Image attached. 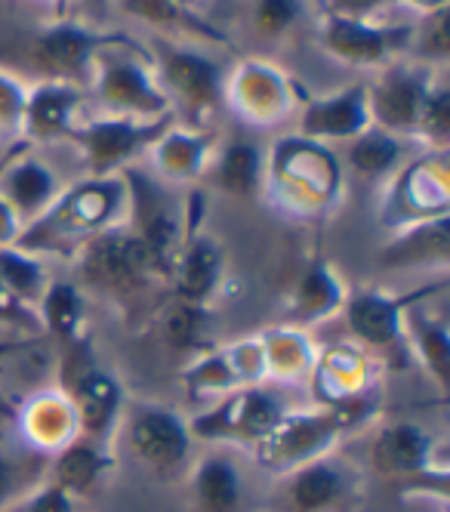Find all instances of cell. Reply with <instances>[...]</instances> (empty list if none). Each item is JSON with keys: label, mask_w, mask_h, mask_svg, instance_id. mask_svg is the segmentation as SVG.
<instances>
[{"label": "cell", "mask_w": 450, "mask_h": 512, "mask_svg": "<svg viewBox=\"0 0 450 512\" xmlns=\"http://www.w3.org/2000/svg\"><path fill=\"white\" fill-rule=\"evenodd\" d=\"M127 210V189L121 176H93L81 186L59 192V198L16 235V247L25 253H59L74 260L90 238L121 226L118 216Z\"/></svg>", "instance_id": "cell-1"}, {"label": "cell", "mask_w": 450, "mask_h": 512, "mask_svg": "<svg viewBox=\"0 0 450 512\" xmlns=\"http://www.w3.org/2000/svg\"><path fill=\"white\" fill-rule=\"evenodd\" d=\"M74 263H78L81 284L87 290L115 303L127 315H136L139 306L152 300V294L164 284L152 256L127 232V226H111L90 238L74 253Z\"/></svg>", "instance_id": "cell-2"}, {"label": "cell", "mask_w": 450, "mask_h": 512, "mask_svg": "<svg viewBox=\"0 0 450 512\" xmlns=\"http://www.w3.org/2000/svg\"><path fill=\"white\" fill-rule=\"evenodd\" d=\"M370 411L373 405L364 398L355 405L321 408L312 414H284L281 423L259 445H253L256 466L272 475H287L296 466L312 463L340 445L343 432L364 426Z\"/></svg>", "instance_id": "cell-3"}, {"label": "cell", "mask_w": 450, "mask_h": 512, "mask_svg": "<svg viewBox=\"0 0 450 512\" xmlns=\"http://www.w3.org/2000/svg\"><path fill=\"white\" fill-rule=\"evenodd\" d=\"M121 179L127 189V216H130L124 226L145 247V253L152 256L161 281L167 284L182 241L198 226L192 219H185V210L179 207V201L170 198L167 189L152 176L124 167Z\"/></svg>", "instance_id": "cell-4"}, {"label": "cell", "mask_w": 450, "mask_h": 512, "mask_svg": "<svg viewBox=\"0 0 450 512\" xmlns=\"http://www.w3.org/2000/svg\"><path fill=\"white\" fill-rule=\"evenodd\" d=\"M121 420L130 454L158 479H176L192 457L189 420L167 405H133Z\"/></svg>", "instance_id": "cell-5"}, {"label": "cell", "mask_w": 450, "mask_h": 512, "mask_svg": "<svg viewBox=\"0 0 450 512\" xmlns=\"http://www.w3.org/2000/svg\"><path fill=\"white\" fill-rule=\"evenodd\" d=\"M281 398L269 389L244 386L235 392H225L219 405L195 420H189L192 438L204 442H229V445H259L284 417Z\"/></svg>", "instance_id": "cell-6"}, {"label": "cell", "mask_w": 450, "mask_h": 512, "mask_svg": "<svg viewBox=\"0 0 450 512\" xmlns=\"http://www.w3.org/2000/svg\"><path fill=\"white\" fill-rule=\"evenodd\" d=\"M281 512H346L361 494L358 469L340 460L333 451L278 475Z\"/></svg>", "instance_id": "cell-7"}, {"label": "cell", "mask_w": 450, "mask_h": 512, "mask_svg": "<svg viewBox=\"0 0 450 512\" xmlns=\"http://www.w3.org/2000/svg\"><path fill=\"white\" fill-rule=\"evenodd\" d=\"M370 463L380 475L398 482H429L432 475H447L444 463L435 457L432 435L414 420L383 423L373 435Z\"/></svg>", "instance_id": "cell-8"}, {"label": "cell", "mask_w": 450, "mask_h": 512, "mask_svg": "<svg viewBox=\"0 0 450 512\" xmlns=\"http://www.w3.org/2000/svg\"><path fill=\"white\" fill-rule=\"evenodd\" d=\"M167 118L158 121H130V118H102L81 130H71L74 139H81L84 158L90 164L93 176H111V170H124L130 158H136L142 149L155 145L161 133L167 130Z\"/></svg>", "instance_id": "cell-9"}, {"label": "cell", "mask_w": 450, "mask_h": 512, "mask_svg": "<svg viewBox=\"0 0 450 512\" xmlns=\"http://www.w3.org/2000/svg\"><path fill=\"white\" fill-rule=\"evenodd\" d=\"M438 287H444V281H438L435 287H420L417 294H404V297H386L383 290H355V294H346V303L340 312L346 318L349 334L358 343L380 349V352H392L404 346V337H401L404 309L423 297H432Z\"/></svg>", "instance_id": "cell-10"}, {"label": "cell", "mask_w": 450, "mask_h": 512, "mask_svg": "<svg viewBox=\"0 0 450 512\" xmlns=\"http://www.w3.org/2000/svg\"><path fill=\"white\" fill-rule=\"evenodd\" d=\"M432 78L423 68H407L395 65L377 81L367 93V108H370V121H377L380 130L386 133H410L417 136L423 105L432 93Z\"/></svg>", "instance_id": "cell-11"}, {"label": "cell", "mask_w": 450, "mask_h": 512, "mask_svg": "<svg viewBox=\"0 0 450 512\" xmlns=\"http://www.w3.org/2000/svg\"><path fill=\"white\" fill-rule=\"evenodd\" d=\"M99 96L108 105L111 118H161L170 105V96L136 59H108L99 71Z\"/></svg>", "instance_id": "cell-12"}, {"label": "cell", "mask_w": 450, "mask_h": 512, "mask_svg": "<svg viewBox=\"0 0 450 512\" xmlns=\"http://www.w3.org/2000/svg\"><path fill=\"white\" fill-rule=\"evenodd\" d=\"M225 275V253L216 244L213 235H201L198 229L189 232V238L182 241L179 256L170 272V290L176 300L185 303H198V306H210L213 294L222 284Z\"/></svg>", "instance_id": "cell-13"}, {"label": "cell", "mask_w": 450, "mask_h": 512, "mask_svg": "<svg viewBox=\"0 0 450 512\" xmlns=\"http://www.w3.org/2000/svg\"><path fill=\"white\" fill-rule=\"evenodd\" d=\"M410 38V28H377L364 19H346V16H324L321 41L324 50H330L336 59L352 65H380L386 62L404 41Z\"/></svg>", "instance_id": "cell-14"}, {"label": "cell", "mask_w": 450, "mask_h": 512, "mask_svg": "<svg viewBox=\"0 0 450 512\" xmlns=\"http://www.w3.org/2000/svg\"><path fill=\"white\" fill-rule=\"evenodd\" d=\"M426 300L429 297L410 303L404 309L401 337H404L407 352L429 371L438 392L447 395V386H450V324L441 312H432V306Z\"/></svg>", "instance_id": "cell-15"}, {"label": "cell", "mask_w": 450, "mask_h": 512, "mask_svg": "<svg viewBox=\"0 0 450 512\" xmlns=\"http://www.w3.org/2000/svg\"><path fill=\"white\" fill-rule=\"evenodd\" d=\"M161 90L176 93L189 112H210L222 93V75L216 62L192 50L167 47L161 53Z\"/></svg>", "instance_id": "cell-16"}, {"label": "cell", "mask_w": 450, "mask_h": 512, "mask_svg": "<svg viewBox=\"0 0 450 512\" xmlns=\"http://www.w3.org/2000/svg\"><path fill=\"white\" fill-rule=\"evenodd\" d=\"M315 374V395L324 408H340L364 401L370 392V361L355 346H333L318 364Z\"/></svg>", "instance_id": "cell-17"}, {"label": "cell", "mask_w": 450, "mask_h": 512, "mask_svg": "<svg viewBox=\"0 0 450 512\" xmlns=\"http://www.w3.org/2000/svg\"><path fill=\"white\" fill-rule=\"evenodd\" d=\"M111 469H115V457L108 454V445L78 435L74 442L59 448L56 460L47 466V479L74 500H84L105 482Z\"/></svg>", "instance_id": "cell-18"}, {"label": "cell", "mask_w": 450, "mask_h": 512, "mask_svg": "<svg viewBox=\"0 0 450 512\" xmlns=\"http://www.w3.org/2000/svg\"><path fill=\"white\" fill-rule=\"evenodd\" d=\"M370 124L367 87H349L336 96L309 102L303 115V133L309 139H355Z\"/></svg>", "instance_id": "cell-19"}, {"label": "cell", "mask_w": 450, "mask_h": 512, "mask_svg": "<svg viewBox=\"0 0 450 512\" xmlns=\"http://www.w3.org/2000/svg\"><path fill=\"white\" fill-rule=\"evenodd\" d=\"M99 44H108L96 34L74 28V25H56L44 31L34 44V62L41 65L53 81H71L78 78L84 68H90Z\"/></svg>", "instance_id": "cell-20"}, {"label": "cell", "mask_w": 450, "mask_h": 512, "mask_svg": "<svg viewBox=\"0 0 450 512\" xmlns=\"http://www.w3.org/2000/svg\"><path fill=\"white\" fill-rule=\"evenodd\" d=\"M59 198V182L47 170V164L25 158L13 164L0 179V201H4L22 226L34 223L53 201Z\"/></svg>", "instance_id": "cell-21"}, {"label": "cell", "mask_w": 450, "mask_h": 512, "mask_svg": "<svg viewBox=\"0 0 450 512\" xmlns=\"http://www.w3.org/2000/svg\"><path fill=\"white\" fill-rule=\"evenodd\" d=\"M195 512H238L244 497V482L229 454H207L189 472Z\"/></svg>", "instance_id": "cell-22"}, {"label": "cell", "mask_w": 450, "mask_h": 512, "mask_svg": "<svg viewBox=\"0 0 450 512\" xmlns=\"http://www.w3.org/2000/svg\"><path fill=\"white\" fill-rule=\"evenodd\" d=\"M16 420L22 423L28 442L47 451H59L78 438V417H74L71 401L56 386L50 392L34 395V401H28V408Z\"/></svg>", "instance_id": "cell-23"}, {"label": "cell", "mask_w": 450, "mask_h": 512, "mask_svg": "<svg viewBox=\"0 0 450 512\" xmlns=\"http://www.w3.org/2000/svg\"><path fill=\"white\" fill-rule=\"evenodd\" d=\"M447 253H450V229H447V216L429 219V223H417L401 229L395 241H389L380 253V260L389 269H417L426 263L447 266Z\"/></svg>", "instance_id": "cell-24"}, {"label": "cell", "mask_w": 450, "mask_h": 512, "mask_svg": "<svg viewBox=\"0 0 450 512\" xmlns=\"http://www.w3.org/2000/svg\"><path fill=\"white\" fill-rule=\"evenodd\" d=\"M81 96L74 87L62 81H50L44 87H37L25 99V124L34 139H56L71 133V118L78 108Z\"/></svg>", "instance_id": "cell-25"}, {"label": "cell", "mask_w": 450, "mask_h": 512, "mask_svg": "<svg viewBox=\"0 0 450 512\" xmlns=\"http://www.w3.org/2000/svg\"><path fill=\"white\" fill-rule=\"evenodd\" d=\"M343 303H346V287L340 284L330 263H312L299 287L293 290L290 318L296 324H312L327 318L330 312H340Z\"/></svg>", "instance_id": "cell-26"}, {"label": "cell", "mask_w": 450, "mask_h": 512, "mask_svg": "<svg viewBox=\"0 0 450 512\" xmlns=\"http://www.w3.org/2000/svg\"><path fill=\"white\" fill-rule=\"evenodd\" d=\"M34 312L41 318V331L59 340V346L84 334V297L78 284L50 281Z\"/></svg>", "instance_id": "cell-27"}, {"label": "cell", "mask_w": 450, "mask_h": 512, "mask_svg": "<svg viewBox=\"0 0 450 512\" xmlns=\"http://www.w3.org/2000/svg\"><path fill=\"white\" fill-rule=\"evenodd\" d=\"M0 284H4L19 303L34 309L44 297L50 275L34 253H25L16 244H4L0 247Z\"/></svg>", "instance_id": "cell-28"}, {"label": "cell", "mask_w": 450, "mask_h": 512, "mask_svg": "<svg viewBox=\"0 0 450 512\" xmlns=\"http://www.w3.org/2000/svg\"><path fill=\"white\" fill-rule=\"evenodd\" d=\"M262 179V155L250 142H232L222 152L219 167H216V182L225 195L235 198H250L259 189Z\"/></svg>", "instance_id": "cell-29"}, {"label": "cell", "mask_w": 450, "mask_h": 512, "mask_svg": "<svg viewBox=\"0 0 450 512\" xmlns=\"http://www.w3.org/2000/svg\"><path fill=\"white\" fill-rule=\"evenodd\" d=\"M398 158H401V142L380 127L364 130L361 136H355L352 152H349V161L361 176H380L389 167H395Z\"/></svg>", "instance_id": "cell-30"}, {"label": "cell", "mask_w": 450, "mask_h": 512, "mask_svg": "<svg viewBox=\"0 0 450 512\" xmlns=\"http://www.w3.org/2000/svg\"><path fill=\"white\" fill-rule=\"evenodd\" d=\"M124 7L148 22H158L164 28H173V31H198L204 34V38H213L219 41L222 34L216 28H210L207 22H195L189 13H185L182 4H176V0H124Z\"/></svg>", "instance_id": "cell-31"}, {"label": "cell", "mask_w": 450, "mask_h": 512, "mask_svg": "<svg viewBox=\"0 0 450 512\" xmlns=\"http://www.w3.org/2000/svg\"><path fill=\"white\" fill-rule=\"evenodd\" d=\"M161 142V170L173 179H192L201 170V158L207 152V139L201 136H173V139H158Z\"/></svg>", "instance_id": "cell-32"}, {"label": "cell", "mask_w": 450, "mask_h": 512, "mask_svg": "<svg viewBox=\"0 0 450 512\" xmlns=\"http://www.w3.org/2000/svg\"><path fill=\"white\" fill-rule=\"evenodd\" d=\"M47 466H31V460L0 454V512L25 497L37 482H44Z\"/></svg>", "instance_id": "cell-33"}, {"label": "cell", "mask_w": 450, "mask_h": 512, "mask_svg": "<svg viewBox=\"0 0 450 512\" xmlns=\"http://www.w3.org/2000/svg\"><path fill=\"white\" fill-rule=\"evenodd\" d=\"M74 503L78 500L65 494L56 482H50L44 475V482H37L25 497H19L4 512H74Z\"/></svg>", "instance_id": "cell-34"}, {"label": "cell", "mask_w": 450, "mask_h": 512, "mask_svg": "<svg viewBox=\"0 0 450 512\" xmlns=\"http://www.w3.org/2000/svg\"><path fill=\"white\" fill-rule=\"evenodd\" d=\"M296 22V0H259L256 25L262 34H284Z\"/></svg>", "instance_id": "cell-35"}, {"label": "cell", "mask_w": 450, "mask_h": 512, "mask_svg": "<svg viewBox=\"0 0 450 512\" xmlns=\"http://www.w3.org/2000/svg\"><path fill=\"white\" fill-rule=\"evenodd\" d=\"M0 321L22 327V331H41V318H37V312L31 306L19 303L4 284H0Z\"/></svg>", "instance_id": "cell-36"}, {"label": "cell", "mask_w": 450, "mask_h": 512, "mask_svg": "<svg viewBox=\"0 0 450 512\" xmlns=\"http://www.w3.org/2000/svg\"><path fill=\"white\" fill-rule=\"evenodd\" d=\"M19 232H22V223L16 219V213H13L4 201H0V247H4V244H13Z\"/></svg>", "instance_id": "cell-37"}, {"label": "cell", "mask_w": 450, "mask_h": 512, "mask_svg": "<svg viewBox=\"0 0 450 512\" xmlns=\"http://www.w3.org/2000/svg\"><path fill=\"white\" fill-rule=\"evenodd\" d=\"M19 417V411L13 408V401L7 398V392L0 389V420H16Z\"/></svg>", "instance_id": "cell-38"}, {"label": "cell", "mask_w": 450, "mask_h": 512, "mask_svg": "<svg viewBox=\"0 0 450 512\" xmlns=\"http://www.w3.org/2000/svg\"><path fill=\"white\" fill-rule=\"evenodd\" d=\"M176 4H182V7H185V4H189V0H176Z\"/></svg>", "instance_id": "cell-39"}]
</instances>
